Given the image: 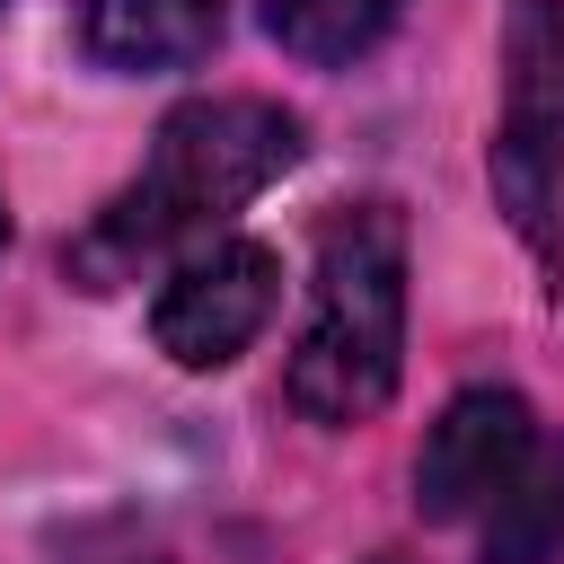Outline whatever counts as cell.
Listing matches in <instances>:
<instances>
[{
	"instance_id": "7",
	"label": "cell",
	"mask_w": 564,
	"mask_h": 564,
	"mask_svg": "<svg viewBox=\"0 0 564 564\" xmlns=\"http://www.w3.org/2000/svg\"><path fill=\"white\" fill-rule=\"evenodd\" d=\"M476 546L485 564H564V441H538L511 494L476 520Z\"/></svg>"
},
{
	"instance_id": "5",
	"label": "cell",
	"mask_w": 564,
	"mask_h": 564,
	"mask_svg": "<svg viewBox=\"0 0 564 564\" xmlns=\"http://www.w3.org/2000/svg\"><path fill=\"white\" fill-rule=\"evenodd\" d=\"M538 414H529V397L520 388H458L441 414H432V432H423V449H414V511L423 520H441V529H476L502 494H511V476L538 458Z\"/></svg>"
},
{
	"instance_id": "10",
	"label": "cell",
	"mask_w": 564,
	"mask_h": 564,
	"mask_svg": "<svg viewBox=\"0 0 564 564\" xmlns=\"http://www.w3.org/2000/svg\"><path fill=\"white\" fill-rule=\"evenodd\" d=\"M0 247H9V194H0Z\"/></svg>"
},
{
	"instance_id": "9",
	"label": "cell",
	"mask_w": 564,
	"mask_h": 564,
	"mask_svg": "<svg viewBox=\"0 0 564 564\" xmlns=\"http://www.w3.org/2000/svg\"><path fill=\"white\" fill-rule=\"evenodd\" d=\"M62 564H167V555H159V546H150L132 520H97V529H88V538H79Z\"/></svg>"
},
{
	"instance_id": "8",
	"label": "cell",
	"mask_w": 564,
	"mask_h": 564,
	"mask_svg": "<svg viewBox=\"0 0 564 564\" xmlns=\"http://www.w3.org/2000/svg\"><path fill=\"white\" fill-rule=\"evenodd\" d=\"M264 9V35L317 70H344L361 53L388 44V26L405 18V0H256Z\"/></svg>"
},
{
	"instance_id": "1",
	"label": "cell",
	"mask_w": 564,
	"mask_h": 564,
	"mask_svg": "<svg viewBox=\"0 0 564 564\" xmlns=\"http://www.w3.org/2000/svg\"><path fill=\"white\" fill-rule=\"evenodd\" d=\"M300 150H308V132L273 97H194V106H176L159 123L141 176L62 247L70 282L79 291H115L150 256L220 238V220L247 212L264 185H282L300 167Z\"/></svg>"
},
{
	"instance_id": "6",
	"label": "cell",
	"mask_w": 564,
	"mask_h": 564,
	"mask_svg": "<svg viewBox=\"0 0 564 564\" xmlns=\"http://www.w3.org/2000/svg\"><path fill=\"white\" fill-rule=\"evenodd\" d=\"M220 44V0H79V53L97 70L150 79V70H194Z\"/></svg>"
},
{
	"instance_id": "3",
	"label": "cell",
	"mask_w": 564,
	"mask_h": 564,
	"mask_svg": "<svg viewBox=\"0 0 564 564\" xmlns=\"http://www.w3.org/2000/svg\"><path fill=\"white\" fill-rule=\"evenodd\" d=\"M485 176L520 247L564 273V0H511L502 18V115Z\"/></svg>"
},
{
	"instance_id": "4",
	"label": "cell",
	"mask_w": 564,
	"mask_h": 564,
	"mask_svg": "<svg viewBox=\"0 0 564 564\" xmlns=\"http://www.w3.org/2000/svg\"><path fill=\"white\" fill-rule=\"evenodd\" d=\"M282 300V256L264 238H203L167 264L150 300V344L176 370H229Z\"/></svg>"
},
{
	"instance_id": "11",
	"label": "cell",
	"mask_w": 564,
	"mask_h": 564,
	"mask_svg": "<svg viewBox=\"0 0 564 564\" xmlns=\"http://www.w3.org/2000/svg\"><path fill=\"white\" fill-rule=\"evenodd\" d=\"M379 564H388V555H379Z\"/></svg>"
},
{
	"instance_id": "2",
	"label": "cell",
	"mask_w": 564,
	"mask_h": 564,
	"mask_svg": "<svg viewBox=\"0 0 564 564\" xmlns=\"http://www.w3.org/2000/svg\"><path fill=\"white\" fill-rule=\"evenodd\" d=\"M405 379V212L397 203H344L317 229V282L291 344V405L326 432H352L388 414Z\"/></svg>"
}]
</instances>
